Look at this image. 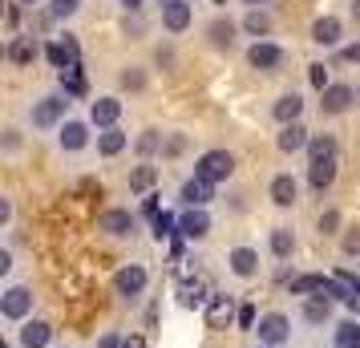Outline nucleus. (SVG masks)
<instances>
[{
    "label": "nucleus",
    "mask_w": 360,
    "mask_h": 348,
    "mask_svg": "<svg viewBox=\"0 0 360 348\" xmlns=\"http://www.w3.org/2000/svg\"><path fill=\"white\" fill-rule=\"evenodd\" d=\"M235 29H239V25H235V20H211V29H207V37H211V45L214 49H231V45H235Z\"/></svg>",
    "instance_id": "393cba45"
},
{
    "label": "nucleus",
    "mask_w": 360,
    "mask_h": 348,
    "mask_svg": "<svg viewBox=\"0 0 360 348\" xmlns=\"http://www.w3.org/2000/svg\"><path fill=\"white\" fill-rule=\"evenodd\" d=\"M195 174L207 179V183H227L231 174H235V154L231 150H207V154H198Z\"/></svg>",
    "instance_id": "f03ea898"
},
{
    "label": "nucleus",
    "mask_w": 360,
    "mask_h": 348,
    "mask_svg": "<svg viewBox=\"0 0 360 348\" xmlns=\"http://www.w3.org/2000/svg\"><path fill=\"white\" fill-rule=\"evenodd\" d=\"M17 20H20V8H17V0L8 4V17H4V25H8V33L17 37Z\"/></svg>",
    "instance_id": "a18cd8bd"
},
{
    "label": "nucleus",
    "mask_w": 360,
    "mask_h": 348,
    "mask_svg": "<svg viewBox=\"0 0 360 348\" xmlns=\"http://www.w3.org/2000/svg\"><path fill=\"white\" fill-rule=\"evenodd\" d=\"M243 4H251V8H259V4H267V0H243Z\"/></svg>",
    "instance_id": "603ef678"
},
{
    "label": "nucleus",
    "mask_w": 360,
    "mask_h": 348,
    "mask_svg": "<svg viewBox=\"0 0 360 348\" xmlns=\"http://www.w3.org/2000/svg\"><path fill=\"white\" fill-rule=\"evenodd\" d=\"M227 264H231V271H235L239 280H251V276L259 271V251H251V247H231Z\"/></svg>",
    "instance_id": "f3484780"
},
{
    "label": "nucleus",
    "mask_w": 360,
    "mask_h": 348,
    "mask_svg": "<svg viewBox=\"0 0 360 348\" xmlns=\"http://www.w3.org/2000/svg\"><path fill=\"white\" fill-rule=\"evenodd\" d=\"M336 166H340V154H336V158H324V162H308L311 191H328V186L336 183Z\"/></svg>",
    "instance_id": "aec40b11"
},
{
    "label": "nucleus",
    "mask_w": 360,
    "mask_h": 348,
    "mask_svg": "<svg viewBox=\"0 0 360 348\" xmlns=\"http://www.w3.org/2000/svg\"><path fill=\"white\" fill-rule=\"evenodd\" d=\"M174 227H179V219L170 215V211H162V215L154 219V239H158V243H162V239H170V235H174Z\"/></svg>",
    "instance_id": "e433bc0d"
},
{
    "label": "nucleus",
    "mask_w": 360,
    "mask_h": 348,
    "mask_svg": "<svg viewBox=\"0 0 360 348\" xmlns=\"http://www.w3.org/2000/svg\"><path fill=\"white\" fill-rule=\"evenodd\" d=\"M154 183H158V170H154L150 162H142V166H134L130 170V191L134 195H146Z\"/></svg>",
    "instance_id": "c756f323"
},
{
    "label": "nucleus",
    "mask_w": 360,
    "mask_h": 348,
    "mask_svg": "<svg viewBox=\"0 0 360 348\" xmlns=\"http://www.w3.org/2000/svg\"><path fill=\"white\" fill-rule=\"evenodd\" d=\"M134 146H138V154H142V158H150V154H158V150H166V142H162V134H158V130H142V134H138V142H134Z\"/></svg>",
    "instance_id": "72a5a7b5"
},
{
    "label": "nucleus",
    "mask_w": 360,
    "mask_h": 348,
    "mask_svg": "<svg viewBox=\"0 0 360 348\" xmlns=\"http://www.w3.org/2000/svg\"><path fill=\"white\" fill-rule=\"evenodd\" d=\"M179 235L182 239H207V235H211V215H207V207H186V215L179 219Z\"/></svg>",
    "instance_id": "1a4fd4ad"
},
{
    "label": "nucleus",
    "mask_w": 360,
    "mask_h": 348,
    "mask_svg": "<svg viewBox=\"0 0 360 348\" xmlns=\"http://www.w3.org/2000/svg\"><path fill=\"white\" fill-rule=\"evenodd\" d=\"M211 199H214V183L198 179V174L182 183V202H186V207H207Z\"/></svg>",
    "instance_id": "4be33fe9"
},
{
    "label": "nucleus",
    "mask_w": 360,
    "mask_h": 348,
    "mask_svg": "<svg viewBox=\"0 0 360 348\" xmlns=\"http://www.w3.org/2000/svg\"><path fill=\"white\" fill-rule=\"evenodd\" d=\"M308 77H311V85H316L320 94H324L328 85H332V82H328V69H324V65H308Z\"/></svg>",
    "instance_id": "79ce46f5"
},
{
    "label": "nucleus",
    "mask_w": 360,
    "mask_h": 348,
    "mask_svg": "<svg viewBox=\"0 0 360 348\" xmlns=\"http://www.w3.org/2000/svg\"><path fill=\"white\" fill-rule=\"evenodd\" d=\"M235 324H239V328H255V324H259V316H255V304H243V308H239V320H235Z\"/></svg>",
    "instance_id": "ea45409f"
},
{
    "label": "nucleus",
    "mask_w": 360,
    "mask_h": 348,
    "mask_svg": "<svg viewBox=\"0 0 360 348\" xmlns=\"http://www.w3.org/2000/svg\"><path fill=\"white\" fill-rule=\"evenodd\" d=\"M243 33H251V37H267L271 33V17L263 13V8H251L243 17Z\"/></svg>",
    "instance_id": "2f4dec72"
},
{
    "label": "nucleus",
    "mask_w": 360,
    "mask_h": 348,
    "mask_svg": "<svg viewBox=\"0 0 360 348\" xmlns=\"http://www.w3.org/2000/svg\"><path fill=\"white\" fill-rule=\"evenodd\" d=\"M0 312H4V320H29L33 316V292L29 288H8L0 296Z\"/></svg>",
    "instance_id": "423d86ee"
},
{
    "label": "nucleus",
    "mask_w": 360,
    "mask_h": 348,
    "mask_svg": "<svg viewBox=\"0 0 360 348\" xmlns=\"http://www.w3.org/2000/svg\"><path fill=\"white\" fill-rule=\"evenodd\" d=\"M126 344V336H117V332H101V340H98V348H122Z\"/></svg>",
    "instance_id": "c03bdc74"
},
{
    "label": "nucleus",
    "mask_w": 360,
    "mask_h": 348,
    "mask_svg": "<svg viewBox=\"0 0 360 348\" xmlns=\"http://www.w3.org/2000/svg\"><path fill=\"white\" fill-rule=\"evenodd\" d=\"M98 231L114 235V239H122V235H134V215H130V211H105V215L98 219Z\"/></svg>",
    "instance_id": "5701e85b"
},
{
    "label": "nucleus",
    "mask_w": 360,
    "mask_h": 348,
    "mask_svg": "<svg viewBox=\"0 0 360 348\" xmlns=\"http://www.w3.org/2000/svg\"><path fill=\"white\" fill-rule=\"evenodd\" d=\"M8 219H13V202L0 199V223H8Z\"/></svg>",
    "instance_id": "8fccbe9b"
},
{
    "label": "nucleus",
    "mask_w": 360,
    "mask_h": 348,
    "mask_svg": "<svg viewBox=\"0 0 360 348\" xmlns=\"http://www.w3.org/2000/svg\"><path fill=\"white\" fill-rule=\"evenodd\" d=\"M259 348H271V344H259Z\"/></svg>",
    "instance_id": "6e6d98bb"
},
{
    "label": "nucleus",
    "mask_w": 360,
    "mask_h": 348,
    "mask_svg": "<svg viewBox=\"0 0 360 348\" xmlns=\"http://www.w3.org/2000/svg\"><path fill=\"white\" fill-rule=\"evenodd\" d=\"M146 283H150L146 267H142V264H126V267L114 276V292L130 299V296H142V292H146Z\"/></svg>",
    "instance_id": "39448f33"
},
{
    "label": "nucleus",
    "mask_w": 360,
    "mask_h": 348,
    "mask_svg": "<svg viewBox=\"0 0 360 348\" xmlns=\"http://www.w3.org/2000/svg\"><path fill=\"white\" fill-rule=\"evenodd\" d=\"M37 57H41V41L33 33H17L8 41V61L13 65H33Z\"/></svg>",
    "instance_id": "9d476101"
},
{
    "label": "nucleus",
    "mask_w": 360,
    "mask_h": 348,
    "mask_svg": "<svg viewBox=\"0 0 360 348\" xmlns=\"http://www.w3.org/2000/svg\"><path fill=\"white\" fill-rule=\"evenodd\" d=\"M267 195H271V202H276V207H292V202L300 199V183H295L292 174H276V179H271V186H267Z\"/></svg>",
    "instance_id": "412c9836"
},
{
    "label": "nucleus",
    "mask_w": 360,
    "mask_h": 348,
    "mask_svg": "<svg viewBox=\"0 0 360 348\" xmlns=\"http://www.w3.org/2000/svg\"><path fill=\"white\" fill-rule=\"evenodd\" d=\"M126 142H130V138H126V130H101L98 134V154H105V158H114V154H122V150H126Z\"/></svg>",
    "instance_id": "a878e982"
},
{
    "label": "nucleus",
    "mask_w": 360,
    "mask_h": 348,
    "mask_svg": "<svg viewBox=\"0 0 360 348\" xmlns=\"http://www.w3.org/2000/svg\"><path fill=\"white\" fill-rule=\"evenodd\" d=\"M328 316H332V299L316 296V299H308V304H304V320H308V324H324Z\"/></svg>",
    "instance_id": "473e14b6"
},
{
    "label": "nucleus",
    "mask_w": 360,
    "mask_h": 348,
    "mask_svg": "<svg viewBox=\"0 0 360 348\" xmlns=\"http://www.w3.org/2000/svg\"><path fill=\"white\" fill-rule=\"evenodd\" d=\"M122 348H150V340H146V336H126V344H122Z\"/></svg>",
    "instance_id": "09e8293b"
},
{
    "label": "nucleus",
    "mask_w": 360,
    "mask_h": 348,
    "mask_svg": "<svg viewBox=\"0 0 360 348\" xmlns=\"http://www.w3.org/2000/svg\"><path fill=\"white\" fill-rule=\"evenodd\" d=\"M57 142H61V150H69V154H77V150L89 146V126L85 122H77V117H69V122H61L57 126Z\"/></svg>",
    "instance_id": "9b49d317"
},
{
    "label": "nucleus",
    "mask_w": 360,
    "mask_h": 348,
    "mask_svg": "<svg viewBox=\"0 0 360 348\" xmlns=\"http://www.w3.org/2000/svg\"><path fill=\"white\" fill-rule=\"evenodd\" d=\"M247 65H251V69H263V73H271V69L283 65V49H279L276 41H255V45L247 49Z\"/></svg>",
    "instance_id": "0eeeda50"
},
{
    "label": "nucleus",
    "mask_w": 360,
    "mask_h": 348,
    "mask_svg": "<svg viewBox=\"0 0 360 348\" xmlns=\"http://www.w3.org/2000/svg\"><path fill=\"white\" fill-rule=\"evenodd\" d=\"M162 29L166 33H186V29H191V0H166L162 4Z\"/></svg>",
    "instance_id": "ddd939ff"
},
{
    "label": "nucleus",
    "mask_w": 360,
    "mask_h": 348,
    "mask_svg": "<svg viewBox=\"0 0 360 348\" xmlns=\"http://www.w3.org/2000/svg\"><path fill=\"white\" fill-rule=\"evenodd\" d=\"M65 110H69V94H45V98L33 101L29 117H33L37 130H53V126L65 122Z\"/></svg>",
    "instance_id": "f257e3e1"
},
{
    "label": "nucleus",
    "mask_w": 360,
    "mask_h": 348,
    "mask_svg": "<svg viewBox=\"0 0 360 348\" xmlns=\"http://www.w3.org/2000/svg\"><path fill=\"white\" fill-rule=\"evenodd\" d=\"M53 340V328L45 320H25L20 324V348H45Z\"/></svg>",
    "instance_id": "b1692460"
},
{
    "label": "nucleus",
    "mask_w": 360,
    "mask_h": 348,
    "mask_svg": "<svg viewBox=\"0 0 360 348\" xmlns=\"http://www.w3.org/2000/svg\"><path fill=\"white\" fill-rule=\"evenodd\" d=\"M211 296H214V292H211V283L202 280V276L179 283V304H182V308H207Z\"/></svg>",
    "instance_id": "f8f14e48"
},
{
    "label": "nucleus",
    "mask_w": 360,
    "mask_h": 348,
    "mask_svg": "<svg viewBox=\"0 0 360 348\" xmlns=\"http://www.w3.org/2000/svg\"><path fill=\"white\" fill-rule=\"evenodd\" d=\"M202 316H207V328H231V320H239V308H235V299L227 296V292H214L211 304L202 308Z\"/></svg>",
    "instance_id": "20e7f679"
},
{
    "label": "nucleus",
    "mask_w": 360,
    "mask_h": 348,
    "mask_svg": "<svg viewBox=\"0 0 360 348\" xmlns=\"http://www.w3.org/2000/svg\"><path fill=\"white\" fill-rule=\"evenodd\" d=\"M117 117H122V98H114V94H105V98H98L89 105V122H94L98 130H114Z\"/></svg>",
    "instance_id": "6e6552de"
},
{
    "label": "nucleus",
    "mask_w": 360,
    "mask_h": 348,
    "mask_svg": "<svg viewBox=\"0 0 360 348\" xmlns=\"http://www.w3.org/2000/svg\"><path fill=\"white\" fill-rule=\"evenodd\" d=\"M182 150H186V138H182V134H170V138H166V154L174 158V154H182Z\"/></svg>",
    "instance_id": "37998d69"
},
{
    "label": "nucleus",
    "mask_w": 360,
    "mask_h": 348,
    "mask_svg": "<svg viewBox=\"0 0 360 348\" xmlns=\"http://www.w3.org/2000/svg\"><path fill=\"white\" fill-rule=\"evenodd\" d=\"M340 247H344V255H360V227H352V231L344 235Z\"/></svg>",
    "instance_id": "a19ab883"
},
{
    "label": "nucleus",
    "mask_w": 360,
    "mask_h": 348,
    "mask_svg": "<svg viewBox=\"0 0 360 348\" xmlns=\"http://www.w3.org/2000/svg\"><path fill=\"white\" fill-rule=\"evenodd\" d=\"M324 158H336V142H332V134H311L308 162H324Z\"/></svg>",
    "instance_id": "cd10ccee"
},
{
    "label": "nucleus",
    "mask_w": 360,
    "mask_h": 348,
    "mask_svg": "<svg viewBox=\"0 0 360 348\" xmlns=\"http://www.w3.org/2000/svg\"><path fill=\"white\" fill-rule=\"evenodd\" d=\"M61 94H69V98H82V94H85L82 65H69V69H61Z\"/></svg>",
    "instance_id": "7c9ffc66"
},
{
    "label": "nucleus",
    "mask_w": 360,
    "mask_h": 348,
    "mask_svg": "<svg viewBox=\"0 0 360 348\" xmlns=\"http://www.w3.org/2000/svg\"><path fill=\"white\" fill-rule=\"evenodd\" d=\"M45 57H49V61H53V65H57V69L82 65V61H77L82 53H77V41H73V37H61V41H53L49 49H45Z\"/></svg>",
    "instance_id": "a211bd4d"
},
{
    "label": "nucleus",
    "mask_w": 360,
    "mask_h": 348,
    "mask_svg": "<svg viewBox=\"0 0 360 348\" xmlns=\"http://www.w3.org/2000/svg\"><path fill=\"white\" fill-rule=\"evenodd\" d=\"M122 89H130V94H138V89H146V73L138 65H130L126 73H122Z\"/></svg>",
    "instance_id": "4c0bfd02"
},
{
    "label": "nucleus",
    "mask_w": 360,
    "mask_h": 348,
    "mask_svg": "<svg viewBox=\"0 0 360 348\" xmlns=\"http://www.w3.org/2000/svg\"><path fill=\"white\" fill-rule=\"evenodd\" d=\"M13 271V251H0V276H8Z\"/></svg>",
    "instance_id": "49530a36"
},
{
    "label": "nucleus",
    "mask_w": 360,
    "mask_h": 348,
    "mask_svg": "<svg viewBox=\"0 0 360 348\" xmlns=\"http://www.w3.org/2000/svg\"><path fill=\"white\" fill-rule=\"evenodd\" d=\"M332 340H336V348H360V324L356 320H340L332 328Z\"/></svg>",
    "instance_id": "c85d7f7f"
},
{
    "label": "nucleus",
    "mask_w": 360,
    "mask_h": 348,
    "mask_svg": "<svg viewBox=\"0 0 360 348\" xmlns=\"http://www.w3.org/2000/svg\"><path fill=\"white\" fill-rule=\"evenodd\" d=\"M352 101H356V89L352 85H328L324 94H320V110L324 114H344Z\"/></svg>",
    "instance_id": "2eb2a0df"
},
{
    "label": "nucleus",
    "mask_w": 360,
    "mask_h": 348,
    "mask_svg": "<svg viewBox=\"0 0 360 348\" xmlns=\"http://www.w3.org/2000/svg\"><path fill=\"white\" fill-rule=\"evenodd\" d=\"M255 332H259V344H283V340H292V320L283 312H263L259 324H255Z\"/></svg>",
    "instance_id": "7ed1b4c3"
},
{
    "label": "nucleus",
    "mask_w": 360,
    "mask_h": 348,
    "mask_svg": "<svg viewBox=\"0 0 360 348\" xmlns=\"http://www.w3.org/2000/svg\"><path fill=\"white\" fill-rule=\"evenodd\" d=\"M122 8H126V13H138V8H142V0H122Z\"/></svg>",
    "instance_id": "3c124183"
},
{
    "label": "nucleus",
    "mask_w": 360,
    "mask_h": 348,
    "mask_svg": "<svg viewBox=\"0 0 360 348\" xmlns=\"http://www.w3.org/2000/svg\"><path fill=\"white\" fill-rule=\"evenodd\" d=\"M352 17H356V20H360V4H352Z\"/></svg>",
    "instance_id": "864d4df0"
},
{
    "label": "nucleus",
    "mask_w": 360,
    "mask_h": 348,
    "mask_svg": "<svg viewBox=\"0 0 360 348\" xmlns=\"http://www.w3.org/2000/svg\"><path fill=\"white\" fill-rule=\"evenodd\" d=\"M82 13V0H49V17L53 20H69Z\"/></svg>",
    "instance_id": "f704fd0d"
},
{
    "label": "nucleus",
    "mask_w": 360,
    "mask_h": 348,
    "mask_svg": "<svg viewBox=\"0 0 360 348\" xmlns=\"http://www.w3.org/2000/svg\"><path fill=\"white\" fill-rule=\"evenodd\" d=\"M320 283H324V276H295L292 280V296H316Z\"/></svg>",
    "instance_id": "c9c22d12"
},
{
    "label": "nucleus",
    "mask_w": 360,
    "mask_h": 348,
    "mask_svg": "<svg viewBox=\"0 0 360 348\" xmlns=\"http://www.w3.org/2000/svg\"><path fill=\"white\" fill-rule=\"evenodd\" d=\"M336 231H340V211L332 207V211L320 215V235H336Z\"/></svg>",
    "instance_id": "58836bf2"
},
{
    "label": "nucleus",
    "mask_w": 360,
    "mask_h": 348,
    "mask_svg": "<svg viewBox=\"0 0 360 348\" xmlns=\"http://www.w3.org/2000/svg\"><path fill=\"white\" fill-rule=\"evenodd\" d=\"M340 57H344V61H360V41H356V45H348V49H340Z\"/></svg>",
    "instance_id": "de8ad7c7"
},
{
    "label": "nucleus",
    "mask_w": 360,
    "mask_h": 348,
    "mask_svg": "<svg viewBox=\"0 0 360 348\" xmlns=\"http://www.w3.org/2000/svg\"><path fill=\"white\" fill-rule=\"evenodd\" d=\"M308 142H311V134H308V126H304V122L283 126V130H279V138H276L279 154H300V150H308Z\"/></svg>",
    "instance_id": "4468645a"
},
{
    "label": "nucleus",
    "mask_w": 360,
    "mask_h": 348,
    "mask_svg": "<svg viewBox=\"0 0 360 348\" xmlns=\"http://www.w3.org/2000/svg\"><path fill=\"white\" fill-rule=\"evenodd\" d=\"M292 251H295L292 227H271V255L276 259H292Z\"/></svg>",
    "instance_id": "bb28decb"
},
{
    "label": "nucleus",
    "mask_w": 360,
    "mask_h": 348,
    "mask_svg": "<svg viewBox=\"0 0 360 348\" xmlns=\"http://www.w3.org/2000/svg\"><path fill=\"white\" fill-rule=\"evenodd\" d=\"M271 114H276L279 126H292V122H300V114H304V98H300L295 89H288V94L271 105Z\"/></svg>",
    "instance_id": "6ab92c4d"
},
{
    "label": "nucleus",
    "mask_w": 360,
    "mask_h": 348,
    "mask_svg": "<svg viewBox=\"0 0 360 348\" xmlns=\"http://www.w3.org/2000/svg\"><path fill=\"white\" fill-rule=\"evenodd\" d=\"M17 4H41V0H17Z\"/></svg>",
    "instance_id": "5fc2aeb1"
},
{
    "label": "nucleus",
    "mask_w": 360,
    "mask_h": 348,
    "mask_svg": "<svg viewBox=\"0 0 360 348\" xmlns=\"http://www.w3.org/2000/svg\"><path fill=\"white\" fill-rule=\"evenodd\" d=\"M340 37H344L340 17H320L316 25H311V41H316L320 49H332V45H340Z\"/></svg>",
    "instance_id": "dca6fc26"
}]
</instances>
